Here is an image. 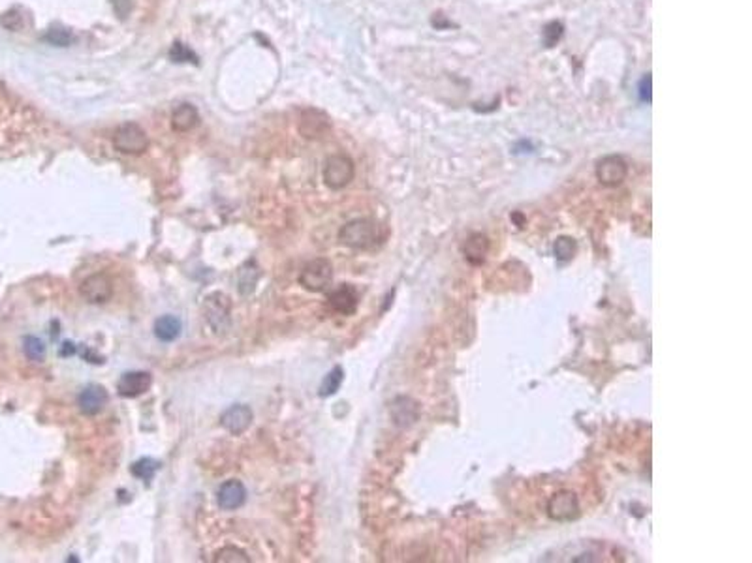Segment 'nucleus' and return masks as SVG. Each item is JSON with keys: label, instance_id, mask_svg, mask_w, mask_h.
Segmentation results:
<instances>
[{"label": "nucleus", "instance_id": "f257e3e1", "mask_svg": "<svg viewBox=\"0 0 752 563\" xmlns=\"http://www.w3.org/2000/svg\"><path fill=\"white\" fill-rule=\"evenodd\" d=\"M340 242L348 248H356V250H367L378 241V229H376L375 222L360 218V220L348 222V224L339 231Z\"/></svg>", "mask_w": 752, "mask_h": 563}, {"label": "nucleus", "instance_id": "f03ea898", "mask_svg": "<svg viewBox=\"0 0 752 563\" xmlns=\"http://www.w3.org/2000/svg\"><path fill=\"white\" fill-rule=\"evenodd\" d=\"M113 147L123 154L138 156V154H143L145 150H147V147H149V138H147V133H145V130L141 128L139 124H121L119 128L115 130Z\"/></svg>", "mask_w": 752, "mask_h": 563}, {"label": "nucleus", "instance_id": "7ed1b4c3", "mask_svg": "<svg viewBox=\"0 0 752 563\" xmlns=\"http://www.w3.org/2000/svg\"><path fill=\"white\" fill-rule=\"evenodd\" d=\"M354 175H356L354 162L345 154H333L325 160L324 182L331 190H340L348 186L354 180Z\"/></svg>", "mask_w": 752, "mask_h": 563}, {"label": "nucleus", "instance_id": "20e7f679", "mask_svg": "<svg viewBox=\"0 0 752 563\" xmlns=\"http://www.w3.org/2000/svg\"><path fill=\"white\" fill-rule=\"evenodd\" d=\"M331 280H333V267L324 257H318V259H313L310 263H307L303 271H301V277H299V284L307 291L313 293L325 291L330 287Z\"/></svg>", "mask_w": 752, "mask_h": 563}, {"label": "nucleus", "instance_id": "39448f33", "mask_svg": "<svg viewBox=\"0 0 752 563\" xmlns=\"http://www.w3.org/2000/svg\"><path fill=\"white\" fill-rule=\"evenodd\" d=\"M547 515L553 520H559V522L574 520V518L579 517V500L570 490L557 492L555 496H552L549 503H547Z\"/></svg>", "mask_w": 752, "mask_h": 563}, {"label": "nucleus", "instance_id": "423d86ee", "mask_svg": "<svg viewBox=\"0 0 752 563\" xmlns=\"http://www.w3.org/2000/svg\"><path fill=\"white\" fill-rule=\"evenodd\" d=\"M626 175H629V165L621 156H606L596 165V179L600 180V185L609 188L623 185Z\"/></svg>", "mask_w": 752, "mask_h": 563}, {"label": "nucleus", "instance_id": "0eeeda50", "mask_svg": "<svg viewBox=\"0 0 752 563\" xmlns=\"http://www.w3.org/2000/svg\"><path fill=\"white\" fill-rule=\"evenodd\" d=\"M330 132V118L324 111L316 108H307L299 117V133L305 139H320Z\"/></svg>", "mask_w": 752, "mask_h": 563}, {"label": "nucleus", "instance_id": "6e6552de", "mask_svg": "<svg viewBox=\"0 0 752 563\" xmlns=\"http://www.w3.org/2000/svg\"><path fill=\"white\" fill-rule=\"evenodd\" d=\"M79 293L91 304H100L111 299L113 295V284L106 274H93V277L85 278L79 286Z\"/></svg>", "mask_w": 752, "mask_h": 563}, {"label": "nucleus", "instance_id": "1a4fd4ad", "mask_svg": "<svg viewBox=\"0 0 752 563\" xmlns=\"http://www.w3.org/2000/svg\"><path fill=\"white\" fill-rule=\"evenodd\" d=\"M151 385H153V378H151L149 372L134 370V372H126V374L121 376V379L117 381V393L123 398H136V396H141L143 393H147L151 389Z\"/></svg>", "mask_w": 752, "mask_h": 563}, {"label": "nucleus", "instance_id": "9d476101", "mask_svg": "<svg viewBox=\"0 0 752 563\" xmlns=\"http://www.w3.org/2000/svg\"><path fill=\"white\" fill-rule=\"evenodd\" d=\"M108 402H109L108 391L103 389L102 385H96V383L87 385V387H85V389H83L78 396L79 411L85 415H98L100 411L108 406Z\"/></svg>", "mask_w": 752, "mask_h": 563}, {"label": "nucleus", "instance_id": "9b49d317", "mask_svg": "<svg viewBox=\"0 0 752 563\" xmlns=\"http://www.w3.org/2000/svg\"><path fill=\"white\" fill-rule=\"evenodd\" d=\"M217 502L218 507L224 509V511H235V509L243 507L247 502V488H245L241 481L230 479V481H226L218 488Z\"/></svg>", "mask_w": 752, "mask_h": 563}, {"label": "nucleus", "instance_id": "f8f14e48", "mask_svg": "<svg viewBox=\"0 0 752 563\" xmlns=\"http://www.w3.org/2000/svg\"><path fill=\"white\" fill-rule=\"evenodd\" d=\"M250 423H253V411L245 404L232 406L220 415V425L233 435H241L243 432H247Z\"/></svg>", "mask_w": 752, "mask_h": 563}, {"label": "nucleus", "instance_id": "ddd939ff", "mask_svg": "<svg viewBox=\"0 0 752 563\" xmlns=\"http://www.w3.org/2000/svg\"><path fill=\"white\" fill-rule=\"evenodd\" d=\"M330 306L339 314L350 316L357 308V293L350 284H342L335 291L330 293Z\"/></svg>", "mask_w": 752, "mask_h": 563}, {"label": "nucleus", "instance_id": "4468645a", "mask_svg": "<svg viewBox=\"0 0 752 563\" xmlns=\"http://www.w3.org/2000/svg\"><path fill=\"white\" fill-rule=\"evenodd\" d=\"M200 124V113L190 103H183L171 115V128L176 132H190Z\"/></svg>", "mask_w": 752, "mask_h": 563}, {"label": "nucleus", "instance_id": "2eb2a0df", "mask_svg": "<svg viewBox=\"0 0 752 563\" xmlns=\"http://www.w3.org/2000/svg\"><path fill=\"white\" fill-rule=\"evenodd\" d=\"M183 331V323L177 316L166 314L155 321V336L160 342H176Z\"/></svg>", "mask_w": 752, "mask_h": 563}, {"label": "nucleus", "instance_id": "dca6fc26", "mask_svg": "<svg viewBox=\"0 0 752 563\" xmlns=\"http://www.w3.org/2000/svg\"><path fill=\"white\" fill-rule=\"evenodd\" d=\"M487 248H489L487 239H485L484 235L476 233V235L470 237L469 241H467V244H464V256H467V259H469L470 263L479 265V263H484Z\"/></svg>", "mask_w": 752, "mask_h": 563}, {"label": "nucleus", "instance_id": "f3484780", "mask_svg": "<svg viewBox=\"0 0 752 563\" xmlns=\"http://www.w3.org/2000/svg\"><path fill=\"white\" fill-rule=\"evenodd\" d=\"M23 353L29 361L40 363L46 358V344L38 336H25L23 338Z\"/></svg>", "mask_w": 752, "mask_h": 563}, {"label": "nucleus", "instance_id": "a211bd4d", "mask_svg": "<svg viewBox=\"0 0 752 563\" xmlns=\"http://www.w3.org/2000/svg\"><path fill=\"white\" fill-rule=\"evenodd\" d=\"M160 464L156 460H153V458H141V460H138L132 466V475H136L138 479H141V481H151L153 477H155V473L158 471Z\"/></svg>", "mask_w": 752, "mask_h": 563}, {"label": "nucleus", "instance_id": "6ab92c4d", "mask_svg": "<svg viewBox=\"0 0 752 563\" xmlns=\"http://www.w3.org/2000/svg\"><path fill=\"white\" fill-rule=\"evenodd\" d=\"M340 383H342V368L335 366L330 374L325 376L322 385H320V396H331V394H335L337 391H339Z\"/></svg>", "mask_w": 752, "mask_h": 563}, {"label": "nucleus", "instance_id": "aec40b11", "mask_svg": "<svg viewBox=\"0 0 752 563\" xmlns=\"http://www.w3.org/2000/svg\"><path fill=\"white\" fill-rule=\"evenodd\" d=\"M553 252H555L557 259L568 262L576 254V241L570 239V237H559L555 241V246H553Z\"/></svg>", "mask_w": 752, "mask_h": 563}, {"label": "nucleus", "instance_id": "412c9836", "mask_svg": "<svg viewBox=\"0 0 752 563\" xmlns=\"http://www.w3.org/2000/svg\"><path fill=\"white\" fill-rule=\"evenodd\" d=\"M170 58L173 62H194V64H198L196 53L190 51V49H188L185 43H181V41L173 43V47L170 49Z\"/></svg>", "mask_w": 752, "mask_h": 563}, {"label": "nucleus", "instance_id": "4be33fe9", "mask_svg": "<svg viewBox=\"0 0 752 563\" xmlns=\"http://www.w3.org/2000/svg\"><path fill=\"white\" fill-rule=\"evenodd\" d=\"M44 40H46L47 43H51V46L66 47L72 43L73 36H72V32H68L66 29H51V31L47 32L46 36H44Z\"/></svg>", "mask_w": 752, "mask_h": 563}, {"label": "nucleus", "instance_id": "5701e85b", "mask_svg": "<svg viewBox=\"0 0 752 563\" xmlns=\"http://www.w3.org/2000/svg\"><path fill=\"white\" fill-rule=\"evenodd\" d=\"M215 562H250V559L247 558V554L243 552V550H239V548L235 547H226V548H222L220 552L217 554V558H215Z\"/></svg>", "mask_w": 752, "mask_h": 563}, {"label": "nucleus", "instance_id": "b1692460", "mask_svg": "<svg viewBox=\"0 0 752 563\" xmlns=\"http://www.w3.org/2000/svg\"><path fill=\"white\" fill-rule=\"evenodd\" d=\"M562 32H564V26H562L561 23H557V21L546 25V29H544V41H546V46H557V41L562 38Z\"/></svg>", "mask_w": 752, "mask_h": 563}, {"label": "nucleus", "instance_id": "393cba45", "mask_svg": "<svg viewBox=\"0 0 752 563\" xmlns=\"http://www.w3.org/2000/svg\"><path fill=\"white\" fill-rule=\"evenodd\" d=\"M2 25L8 29V31H19L23 26V17L19 16V11H8L6 16H2Z\"/></svg>", "mask_w": 752, "mask_h": 563}, {"label": "nucleus", "instance_id": "a878e982", "mask_svg": "<svg viewBox=\"0 0 752 563\" xmlns=\"http://www.w3.org/2000/svg\"><path fill=\"white\" fill-rule=\"evenodd\" d=\"M651 85H653V79L651 76H645L639 83V96L644 102H651Z\"/></svg>", "mask_w": 752, "mask_h": 563}]
</instances>
